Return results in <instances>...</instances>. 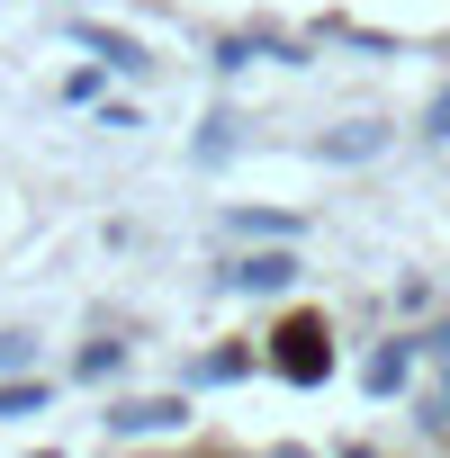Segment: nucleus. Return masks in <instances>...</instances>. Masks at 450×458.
Listing matches in <instances>:
<instances>
[{
  "instance_id": "1",
  "label": "nucleus",
  "mask_w": 450,
  "mask_h": 458,
  "mask_svg": "<svg viewBox=\"0 0 450 458\" xmlns=\"http://www.w3.org/2000/svg\"><path fill=\"white\" fill-rule=\"evenodd\" d=\"M325 369H333V351H325V324H316V315H298V324L280 333V377H298V386H316Z\"/></svg>"
},
{
  "instance_id": "2",
  "label": "nucleus",
  "mask_w": 450,
  "mask_h": 458,
  "mask_svg": "<svg viewBox=\"0 0 450 458\" xmlns=\"http://www.w3.org/2000/svg\"><path fill=\"white\" fill-rule=\"evenodd\" d=\"M298 270L280 261V252H262V261H235V270H225V288H289Z\"/></svg>"
},
{
  "instance_id": "3",
  "label": "nucleus",
  "mask_w": 450,
  "mask_h": 458,
  "mask_svg": "<svg viewBox=\"0 0 450 458\" xmlns=\"http://www.w3.org/2000/svg\"><path fill=\"white\" fill-rule=\"evenodd\" d=\"M405 360H414V342H387V351L369 360V395H396V386H405Z\"/></svg>"
},
{
  "instance_id": "4",
  "label": "nucleus",
  "mask_w": 450,
  "mask_h": 458,
  "mask_svg": "<svg viewBox=\"0 0 450 458\" xmlns=\"http://www.w3.org/2000/svg\"><path fill=\"white\" fill-rule=\"evenodd\" d=\"M108 422H117V431H171V422H180V404H171V395H162V404H117Z\"/></svg>"
},
{
  "instance_id": "5",
  "label": "nucleus",
  "mask_w": 450,
  "mask_h": 458,
  "mask_svg": "<svg viewBox=\"0 0 450 458\" xmlns=\"http://www.w3.org/2000/svg\"><path fill=\"white\" fill-rule=\"evenodd\" d=\"M46 404V386H0V413H37Z\"/></svg>"
},
{
  "instance_id": "6",
  "label": "nucleus",
  "mask_w": 450,
  "mask_h": 458,
  "mask_svg": "<svg viewBox=\"0 0 450 458\" xmlns=\"http://www.w3.org/2000/svg\"><path fill=\"white\" fill-rule=\"evenodd\" d=\"M423 126H432V135H450V90H441V108H432V117H423Z\"/></svg>"
}]
</instances>
